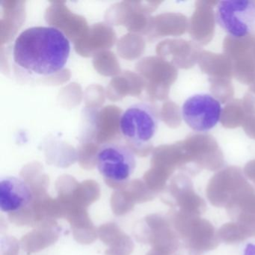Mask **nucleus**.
I'll return each instance as SVG.
<instances>
[{"label":"nucleus","mask_w":255,"mask_h":255,"mask_svg":"<svg viewBox=\"0 0 255 255\" xmlns=\"http://www.w3.org/2000/svg\"><path fill=\"white\" fill-rule=\"evenodd\" d=\"M71 50V41L60 29L54 26H32L16 38L13 60L31 74L50 76L65 68Z\"/></svg>","instance_id":"f257e3e1"},{"label":"nucleus","mask_w":255,"mask_h":255,"mask_svg":"<svg viewBox=\"0 0 255 255\" xmlns=\"http://www.w3.org/2000/svg\"><path fill=\"white\" fill-rule=\"evenodd\" d=\"M159 122V115L153 106L147 103H137L122 113L119 128L128 142L142 147L154 138Z\"/></svg>","instance_id":"f03ea898"},{"label":"nucleus","mask_w":255,"mask_h":255,"mask_svg":"<svg viewBox=\"0 0 255 255\" xmlns=\"http://www.w3.org/2000/svg\"><path fill=\"white\" fill-rule=\"evenodd\" d=\"M217 24L235 38H243L255 29V2L251 0H224L216 6Z\"/></svg>","instance_id":"7ed1b4c3"},{"label":"nucleus","mask_w":255,"mask_h":255,"mask_svg":"<svg viewBox=\"0 0 255 255\" xmlns=\"http://www.w3.org/2000/svg\"><path fill=\"white\" fill-rule=\"evenodd\" d=\"M97 167L101 175L108 180L123 182L133 174L136 167L132 149L122 143H107L97 153Z\"/></svg>","instance_id":"20e7f679"},{"label":"nucleus","mask_w":255,"mask_h":255,"mask_svg":"<svg viewBox=\"0 0 255 255\" xmlns=\"http://www.w3.org/2000/svg\"><path fill=\"white\" fill-rule=\"evenodd\" d=\"M222 107L214 97L207 93L189 97L182 106V118L195 132H207L214 128L222 116Z\"/></svg>","instance_id":"39448f33"},{"label":"nucleus","mask_w":255,"mask_h":255,"mask_svg":"<svg viewBox=\"0 0 255 255\" xmlns=\"http://www.w3.org/2000/svg\"><path fill=\"white\" fill-rule=\"evenodd\" d=\"M33 199L29 185L17 177H6L0 180V210L14 213L27 207Z\"/></svg>","instance_id":"423d86ee"}]
</instances>
